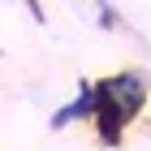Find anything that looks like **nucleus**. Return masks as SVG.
<instances>
[{
  "mask_svg": "<svg viewBox=\"0 0 151 151\" xmlns=\"http://www.w3.org/2000/svg\"><path fill=\"white\" fill-rule=\"evenodd\" d=\"M147 91L151 82L142 69H121V73H108V78L95 82V116H91V129L104 147H121L125 129L134 125L147 108Z\"/></svg>",
  "mask_w": 151,
  "mask_h": 151,
  "instance_id": "obj_1",
  "label": "nucleus"
},
{
  "mask_svg": "<svg viewBox=\"0 0 151 151\" xmlns=\"http://www.w3.org/2000/svg\"><path fill=\"white\" fill-rule=\"evenodd\" d=\"M95 116V82H82L78 95H73L65 108L52 112V129H65V125H78V121H91Z\"/></svg>",
  "mask_w": 151,
  "mask_h": 151,
  "instance_id": "obj_2",
  "label": "nucleus"
}]
</instances>
